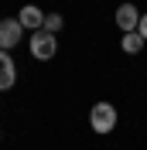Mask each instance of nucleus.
Wrapping results in <instances>:
<instances>
[{"instance_id": "1", "label": "nucleus", "mask_w": 147, "mask_h": 150, "mask_svg": "<svg viewBox=\"0 0 147 150\" xmlns=\"http://www.w3.org/2000/svg\"><path fill=\"white\" fill-rule=\"evenodd\" d=\"M116 120H120V112H116L113 103H96L89 109V126L99 133V137H106V133L116 130Z\"/></svg>"}, {"instance_id": "2", "label": "nucleus", "mask_w": 147, "mask_h": 150, "mask_svg": "<svg viewBox=\"0 0 147 150\" xmlns=\"http://www.w3.org/2000/svg\"><path fill=\"white\" fill-rule=\"evenodd\" d=\"M28 48H31V58L34 62H51V58L58 55V34H48L45 28L34 31V34L28 38Z\"/></svg>"}, {"instance_id": "3", "label": "nucleus", "mask_w": 147, "mask_h": 150, "mask_svg": "<svg viewBox=\"0 0 147 150\" xmlns=\"http://www.w3.org/2000/svg\"><path fill=\"white\" fill-rule=\"evenodd\" d=\"M24 41V28L17 17H4L0 21V51H14Z\"/></svg>"}, {"instance_id": "4", "label": "nucleus", "mask_w": 147, "mask_h": 150, "mask_svg": "<svg viewBox=\"0 0 147 150\" xmlns=\"http://www.w3.org/2000/svg\"><path fill=\"white\" fill-rule=\"evenodd\" d=\"M17 21H21V28H24V31L34 34V31L45 28V10L38 7V4H24V7L17 10Z\"/></svg>"}, {"instance_id": "5", "label": "nucleus", "mask_w": 147, "mask_h": 150, "mask_svg": "<svg viewBox=\"0 0 147 150\" xmlns=\"http://www.w3.org/2000/svg\"><path fill=\"white\" fill-rule=\"evenodd\" d=\"M113 21H116V28L123 31V34L137 31V24H140V10H137V4H130V0H127V4H120V7H116V17H113Z\"/></svg>"}, {"instance_id": "6", "label": "nucleus", "mask_w": 147, "mask_h": 150, "mask_svg": "<svg viewBox=\"0 0 147 150\" xmlns=\"http://www.w3.org/2000/svg\"><path fill=\"white\" fill-rule=\"evenodd\" d=\"M14 85H17V65H14L10 51H0V92H7Z\"/></svg>"}, {"instance_id": "7", "label": "nucleus", "mask_w": 147, "mask_h": 150, "mask_svg": "<svg viewBox=\"0 0 147 150\" xmlns=\"http://www.w3.org/2000/svg\"><path fill=\"white\" fill-rule=\"evenodd\" d=\"M120 48H123L127 55H140V51L147 48V41L140 38V31H130V34H123V38H120Z\"/></svg>"}, {"instance_id": "8", "label": "nucleus", "mask_w": 147, "mask_h": 150, "mask_svg": "<svg viewBox=\"0 0 147 150\" xmlns=\"http://www.w3.org/2000/svg\"><path fill=\"white\" fill-rule=\"evenodd\" d=\"M62 28H65V17H62V14H45V31H48V34H58Z\"/></svg>"}, {"instance_id": "9", "label": "nucleus", "mask_w": 147, "mask_h": 150, "mask_svg": "<svg viewBox=\"0 0 147 150\" xmlns=\"http://www.w3.org/2000/svg\"><path fill=\"white\" fill-rule=\"evenodd\" d=\"M137 31H140V38L147 41V14H140V24H137Z\"/></svg>"}, {"instance_id": "10", "label": "nucleus", "mask_w": 147, "mask_h": 150, "mask_svg": "<svg viewBox=\"0 0 147 150\" xmlns=\"http://www.w3.org/2000/svg\"><path fill=\"white\" fill-rule=\"evenodd\" d=\"M0 137H4V133H0Z\"/></svg>"}]
</instances>
